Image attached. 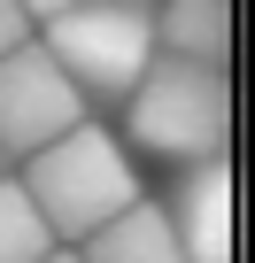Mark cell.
Segmentation results:
<instances>
[{"label":"cell","instance_id":"obj_1","mask_svg":"<svg viewBox=\"0 0 255 263\" xmlns=\"http://www.w3.org/2000/svg\"><path fill=\"white\" fill-rule=\"evenodd\" d=\"M16 186H24V194H31V209L47 217L54 248H77L85 232H101L108 217H124V209L140 201L132 147H124L108 124H93V116H85V124H70L54 147L24 155Z\"/></svg>","mask_w":255,"mask_h":263},{"label":"cell","instance_id":"obj_2","mask_svg":"<svg viewBox=\"0 0 255 263\" xmlns=\"http://www.w3.org/2000/svg\"><path fill=\"white\" fill-rule=\"evenodd\" d=\"M124 147L163 155V163H209L232 140V78L217 62H186V54H155L147 78L124 93Z\"/></svg>","mask_w":255,"mask_h":263},{"label":"cell","instance_id":"obj_3","mask_svg":"<svg viewBox=\"0 0 255 263\" xmlns=\"http://www.w3.org/2000/svg\"><path fill=\"white\" fill-rule=\"evenodd\" d=\"M39 47L85 101H124L155 62V0H77L70 16L39 24Z\"/></svg>","mask_w":255,"mask_h":263},{"label":"cell","instance_id":"obj_4","mask_svg":"<svg viewBox=\"0 0 255 263\" xmlns=\"http://www.w3.org/2000/svg\"><path fill=\"white\" fill-rule=\"evenodd\" d=\"M93 101L54 70V54L39 47V31L16 47V54H0V155L24 163L39 147H54L70 124H85Z\"/></svg>","mask_w":255,"mask_h":263},{"label":"cell","instance_id":"obj_5","mask_svg":"<svg viewBox=\"0 0 255 263\" xmlns=\"http://www.w3.org/2000/svg\"><path fill=\"white\" fill-rule=\"evenodd\" d=\"M163 217H170L186 263H232V248H240V240H232V163H224V155L178 163Z\"/></svg>","mask_w":255,"mask_h":263},{"label":"cell","instance_id":"obj_6","mask_svg":"<svg viewBox=\"0 0 255 263\" xmlns=\"http://www.w3.org/2000/svg\"><path fill=\"white\" fill-rule=\"evenodd\" d=\"M77 263H186V248H178V232H170V217H163V201H132L124 217H108L101 232H85L77 240Z\"/></svg>","mask_w":255,"mask_h":263},{"label":"cell","instance_id":"obj_7","mask_svg":"<svg viewBox=\"0 0 255 263\" xmlns=\"http://www.w3.org/2000/svg\"><path fill=\"white\" fill-rule=\"evenodd\" d=\"M155 54L232 62V0H155Z\"/></svg>","mask_w":255,"mask_h":263},{"label":"cell","instance_id":"obj_8","mask_svg":"<svg viewBox=\"0 0 255 263\" xmlns=\"http://www.w3.org/2000/svg\"><path fill=\"white\" fill-rule=\"evenodd\" d=\"M54 248L47 217L31 209V194L16 186V171H0V263H39Z\"/></svg>","mask_w":255,"mask_h":263},{"label":"cell","instance_id":"obj_9","mask_svg":"<svg viewBox=\"0 0 255 263\" xmlns=\"http://www.w3.org/2000/svg\"><path fill=\"white\" fill-rule=\"evenodd\" d=\"M31 39V16H24V0H0V54H16Z\"/></svg>","mask_w":255,"mask_h":263},{"label":"cell","instance_id":"obj_10","mask_svg":"<svg viewBox=\"0 0 255 263\" xmlns=\"http://www.w3.org/2000/svg\"><path fill=\"white\" fill-rule=\"evenodd\" d=\"M70 8H77V0H24V16H31V31H39V24H54V16H70Z\"/></svg>","mask_w":255,"mask_h":263},{"label":"cell","instance_id":"obj_11","mask_svg":"<svg viewBox=\"0 0 255 263\" xmlns=\"http://www.w3.org/2000/svg\"><path fill=\"white\" fill-rule=\"evenodd\" d=\"M39 263H77V248H47V255H39Z\"/></svg>","mask_w":255,"mask_h":263},{"label":"cell","instance_id":"obj_12","mask_svg":"<svg viewBox=\"0 0 255 263\" xmlns=\"http://www.w3.org/2000/svg\"><path fill=\"white\" fill-rule=\"evenodd\" d=\"M0 171H8V155H0Z\"/></svg>","mask_w":255,"mask_h":263}]
</instances>
